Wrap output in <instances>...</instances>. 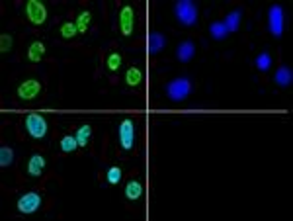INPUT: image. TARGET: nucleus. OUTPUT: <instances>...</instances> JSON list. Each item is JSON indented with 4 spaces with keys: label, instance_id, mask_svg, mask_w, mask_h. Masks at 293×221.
<instances>
[{
    "label": "nucleus",
    "instance_id": "f257e3e1",
    "mask_svg": "<svg viewBox=\"0 0 293 221\" xmlns=\"http://www.w3.org/2000/svg\"><path fill=\"white\" fill-rule=\"evenodd\" d=\"M26 125V131L30 133V137L34 139H43L47 135V119L39 113H30L24 121Z\"/></svg>",
    "mask_w": 293,
    "mask_h": 221
},
{
    "label": "nucleus",
    "instance_id": "f03ea898",
    "mask_svg": "<svg viewBox=\"0 0 293 221\" xmlns=\"http://www.w3.org/2000/svg\"><path fill=\"white\" fill-rule=\"evenodd\" d=\"M174 12L178 16V20L184 24V26H194L197 22V6L190 0H180L176 2L174 6Z\"/></svg>",
    "mask_w": 293,
    "mask_h": 221
},
{
    "label": "nucleus",
    "instance_id": "7ed1b4c3",
    "mask_svg": "<svg viewBox=\"0 0 293 221\" xmlns=\"http://www.w3.org/2000/svg\"><path fill=\"white\" fill-rule=\"evenodd\" d=\"M192 92V82L188 78H176V80H170L166 84V94L172 98V100H184L188 98Z\"/></svg>",
    "mask_w": 293,
    "mask_h": 221
},
{
    "label": "nucleus",
    "instance_id": "20e7f679",
    "mask_svg": "<svg viewBox=\"0 0 293 221\" xmlns=\"http://www.w3.org/2000/svg\"><path fill=\"white\" fill-rule=\"evenodd\" d=\"M26 16H28V20L32 24L41 26L47 20V8L39 0H28V4H26Z\"/></svg>",
    "mask_w": 293,
    "mask_h": 221
},
{
    "label": "nucleus",
    "instance_id": "39448f33",
    "mask_svg": "<svg viewBox=\"0 0 293 221\" xmlns=\"http://www.w3.org/2000/svg\"><path fill=\"white\" fill-rule=\"evenodd\" d=\"M284 24H286V20H284V8L280 4L270 6V10H268V28H270V32L276 37H280L284 34Z\"/></svg>",
    "mask_w": 293,
    "mask_h": 221
},
{
    "label": "nucleus",
    "instance_id": "423d86ee",
    "mask_svg": "<svg viewBox=\"0 0 293 221\" xmlns=\"http://www.w3.org/2000/svg\"><path fill=\"white\" fill-rule=\"evenodd\" d=\"M119 143L125 151H131L135 145V123L131 117H125L119 123Z\"/></svg>",
    "mask_w": 293,
    "mask_h": 221
},
{
    "label": "nucleus",
    "instance_id": "0eeeda50",
    "mask_svg": "<svg viewBox=\"0 0 293 221\" xmlns=\"http://www.w3.org/2000/svg\"><path fill=\"white\" fill-rule=\"evenodd\" d=\"M39 206H41V196L37 192H28L18 200V210L22 214H34L39 210Z\"/></svg>",
    "mask_w": 293,
    "mask_h": 221
},
{
    "label": "nucleus",
    "instance_id": "6e6552de",
    "mask_svg": "<svg viewBox=\"0 0 293 221\" xmlns=\"http://www.w3.org/2000/svg\"><path fill=\"white\" fill-rule=\"evenodd\" d=\"M119 30L123 36H131L135 30V12L131 6H121L119 10Z\"/></svg>",
    "mask_w": 293,
    "mask_h": 221
},
{
    "label": "nucleus",
    "instance_id": "1a4fd4ad",
    "mask_svg": "<svg viewBox=\"0 0 293 221\" xmlns=\"http://www.w3.org/2000/svg\"><path fill=\"white\" fill-rule=\"evenodd\" d=\"M41 92V84L36 78H28L18 86V96L20 100H34Z\"/></svg>",
    "mask_w": 293,
    "mask_h": 221
},
{
    "label": "nucleus",
    "instance_id": "9d476101",
    "mask_svg": "<svg viewBox=\"0 0 293 221\" xmlns=\"http://www.w3.org/2000/svg\"><path fill=\"white\" fill-rule=\"evenodd\" d=\"M45 170V159H43V155H32L30 157V161H28V174L30 176H39L41 172Z\"/></svg>",
    "mask_w": 293,
    "mask_h": 221
},
{
    "label": "nucleus",
    "instance_id": "9b49d317",
    "mask_svg": "<svg viewBox=\"0 0 293 221\" xmlns=\"http://www.w3.org/2000/svg\"><path fill=\"white\" fill-rule=\"evenodd\" d=\"M141 196H143V184H141L139 180H129V182L125 184V198L131 200V202H135V200H139Z\"/></svg>",
    "mask_w": 293,
    "mask_h": 221
},
{
    "label": "nucleus",
    "instance_id": "f8f14e48",
    "mask_svg": "<svg viewBox=\"0 0 293 221\" xmlns=\"http://www.w3.org/2000/svg\"><path fill=\"white\" fill-rule=\"evenodd\" d=\"M274 80L280 84V86H290L293 82V71L290 67H280L274 74Z\"/></svg>",
    "mask_w": 293,
    "mask_h": 221
},
{
    "label": "nucleus",
    "instance_id": "ddd939ff",
    "mask_svg": "<svg viewBox=\"0 0 293 221\" xmlns=\"http://www.w3.org/2000/svg\"><path fill=\"white\" fill-rule=\"evenodd\" d=\"M194 55H195L194 41H182V43L178 45V49H176V57H178L180 61H190Z\"/></svg>",
    "mask_w": 293,
    "mask_h": 221
},
{
    "label": "nucleus",
    "instance_id": "4468645a",
    "mask_svg": "<svg viewBox=\"0 0 293 221\" xmlns=\"http://www.w3.org/2000/svg\"><path fill=\"white\" fill-rule=\"evenodd\" d=\"M43 55H45V43L43 41H34L30 45V49H28V59L32 63H37V61L43 59Z\"/></svg>",
    "mask_w": 293,
    "mask_h": 221
},
{
    "label": "nucleus",
    "instance_id": "2eb2a0df",
    "mask_svg": "<svg viewBox=\"0 0 293 221\" xmlns=\"http://www.w3.org/2000/svg\"><path fill=\"white\" fill-rule=\"evenodd\" d=\"M74 137H76V141H78V147H86V145L90 143V137H92V127H90L88 123L80 125V127L76 129Z\"/></svg>",
    "mask_w": 293,
    "mask_h": 221
},
{
    "label": "nucleus",
    "instance_id": "dca6fc26",
    "mask_svg": "<svg viewBox=\"0 0 293 221\" xmlns=\"http://www.w3.org/2000/svg\"><path fill=\"white\" fill-rule=\"evenodd\" d=\"M241 18H243V12H241V10H233V12H229L227 18H225V26H227V30H229V32H237L239 26H241Z\"/></svg>",
    "mask_w": 293,
    "mask_h": 221
},
{
    "label": "nucleus",
    "instance_id": "f3484780",
    "mask_svg": "<svg viewBox=\"0 0 293 221\" xmlns=\"http://www.w3.org/2000/svg\"><path fill=\"white\" fill-rule=\"evenodd\" d=\"M141 80H143V73L137 69V67H131V69H127V73H125V82L129 84V86H139L141 84Z\"/></svg>",
    "mask_w": 293,
    "mask_h": 221
},
{
    "label": "nucleus",
    "instance_id": "a211bd4d",
    "mask_svg": "<svg viewBox=\"0 0 293 221\" xmlns=\"http://www.w3.org/2000/svg\"><path fill=\"white\" fill-rule=\"evenodd\" d=\"M90 22H92V14L88 12V10H84V12H80L78 14V18H76V28H78V32L80 34H86L88 32V28H90Z\"/></svg>",
    "mask_w": 293,
    "mask_h": 221
},
{
    "label": "nucleus",
    "instance_id": "6ab92c4d",
    "mask_svg": "<svg viewBox=\"0 0 293 221\" xmlns=\"http://www.w3.org/2000/svg\"><path fill=\"white\" fill-rule=\"evenodd\" d=\"M164 45H166V39H164V36H162V34H158V32L150 34L148 47H150V51H152V53H158L160 49H164Z\"/></svg>",
    "mask_w": 293,
    "mask_h": 221
},
{
    "label": "nucleus",
    "instance_id": "aec40b11",
    "mask_svg": "<svg viewBox=\"0 0 293 221\" xmlns=\"http://www.w3.org/2000/svg\"><path fill=\"white\" fill-rule=\"evenodd\" d=\"M209 34L215 37V39H225L229 36V30L225 26V22H213L211 28H209Z\"/></svg>",
    "mask_w": 293,
    "mask_h": 221
},
{
    "label": "nucleus",
    "instance_id": "412c9836",
    "mask_svg": "<svg viewBox=\"0 0 293 221\" xmlns=\"http://www.w3.org/2000/svg\"><path fill=\"white\" fill-rule=\"evenodd\" d=\"M76 147H78V141L74 135H65L61 139V151L63 153H73V151H76Z\"/></svg>",
    "mask_w": 293,
    "mask_h": 221
},
{
    "label": "nucleus",
    "instance_id": "4be33fe9",
    "mask_svg": "<svg viewBox=\"0 0 293 221\" xmlns=\"http://www.w3.org/2000/svg\"><path fill=\"white\" fill-rule=\"evenodd\" d=\"M254 65H256V69L258 71H268L270 67H272V55L270 53H260V55L256 57V61H254Z\"/></svg>",
    "mask_w": 293,
    "mask_h": 221
},
{
    "label": "nucleus",
    "instance_id": "5701e85b",
    "mask_svg": "<svg viewBox=\"0 0 293 221\" xmlns=\"http://www.w3.org/2000/svg\"><path fill=\"white\" fill-rule=\"evenodd\" d=\"M14 163V151L12 147H0V166H10Z\"/></svg>",
    "mask_w": 293,
    "mask_h": 221
},
{
    "label": "nucleus",
    "instance_id": "b1692460",
    "mask_svg": "<svg viewBox=\"0 0 293 221\" xmlns=\"http://www.w3.org/2000/svg\"><path fill=\"white\" fill-rule=\"evenodd\" d=\"M76 34H78V28H76L74 22H65V24L61 26V36H63L65 39H71V37H74Z\"/></svg>",
    "mask_w": 293,
    "mask_h": 221
},
{
    "label": "nucleus",
    "instance_id": "393cba45",
    "mask_svg": "<svg viewBox=\"0 0 293 221\" xmlns=\"http://www.w3.org/2000/svg\"><path fill=\"white\" fill-rule=\"evenodd\" d=\"M106 180H108V184H117L121 180V168L119 166H110L108 174H106Z\"/></svg>",
    "mask_w": 293,
    "mask_h": 221
},
{
    "label": "nucleus",
    "instance_id": "a878e982",
    "mask_svg": "<svg viewBox=\"0 0 293 221\" xmlns=\"http://www.w3.org/2000/svg\"><path fill=\"white\" fill-rule=\"evenodd\" d=\"M106 65H108L110 71H117V69L121 67V55H119V53H110Z\"/></svg>",
    "mask_w": 293,
    "mask_h": 221
},
{
    "label": "nucleus",
    "instance_id": "bb28decb",
    "mask_svg": "<svg viewBox=\"0 0 293 221\" xmlns=\"http://www.w3.org/2000/svg\"><path fill=\"white\" fill-rule=\"evenodd\" d=\"M10 49H12V36H10V34H2V36H0V51L6 53V51H10Z\"/></svg>",
    "mask_w": 293,
    "mask_h": 221
}]
</instances>
